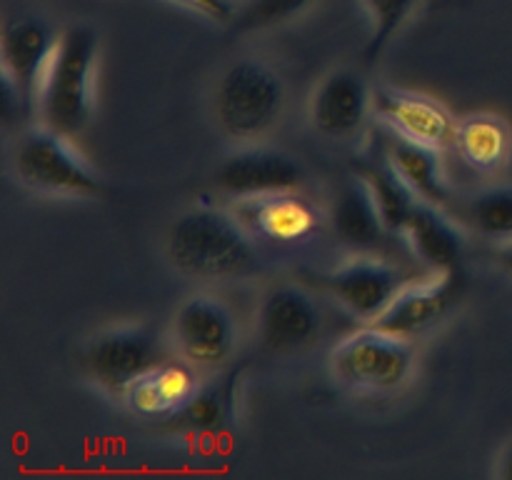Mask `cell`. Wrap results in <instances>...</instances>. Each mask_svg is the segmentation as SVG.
<instances>
[{"instance_id":"obj_1","label":"cell","mask_w":512,"mask_h":480,"mask_svg":"<svg viewBox=\"0 0 512 480\" xmlns=\"http://www.w3.org/2000/svg\"><path fill=\"white\" fill-rule=\"evenodd\" d=\"M168 260L190 278H245L258 265L253 235L238 215L210 205H195L173 220L165 240Z\"/></svg>"},{"instance_id":"obj_2","label":"cell","mask_w":512,"mask_h":480,"mask_svg":"<svg viewBox=\"0 0 512 480\" xmlns=\"http://www.w3.org/2000/svg\"><path fill=\"white\" fill-rule=\"evenodd\" d=\"M98 35L88 25H70L60 33L38 98L40 125L75 138L88 128L95 105Z\"/></svg>"},{"instance_id":"obj_3","label":"cell","mask_w":512,"mask_h":480,"mask_svg":"<svg viewBox=\"0 0 512 480\" xmlns=\"http://www.w3.org/2000/svg\"><path fill=\"white\" fill-rule=\"evenodd\" d=\"M285 80L260 58H240L225 68L215 88V120L233 140L263 138L285 110Z\"/></svg>"},{"instance_id":"obj_4","label":"cell","mask_w":512,"mask_h":480,"mask_svg":"<svg viewBox=\"0 0 512 480\" xmlns=\"http://www.w3.org/2000/svg\"><path fill=\"white\" fill-rule=\"evenodd\" d=\"M13 170L15 178L35 193L65 198H98L105 193V180L85 163L70 138L45 125H35L20 135Z\"/></svg>"},{"instance_id":"obj_5","label":"cell","mask_w":512,"mask_h":480,"mask_svg":"<svg viewBox=\"0 0 512 480\" xmlns=\"http://www.w3.org/2000/svg\"><path fill=\"white\" fill-rule=\"evenodd\" d=\"M330 370L345 388L360 393H393L413 375L415 348L400 335L365 325L335 345Z\"/></svg>"},{"instance_id":"obj_6","label":"cell","mask_w":512,"mask_h":480,"mask_svg":"<svg viewBox=\"0 0 512 480\" xmlns=\"http://www.w3.org/2000/svg\"><path fill=\"white\" fill-rule=\"evenodd\" d=\"M463 293L465 278L460 268L435 273L433 278L423 280V283H405L400 293L390 300L388 308L365 325H375L385 333L415 340L438 328L453 313L455 305L463 300Z\"/></svg>"},{"instance_id":"obj_7","label":"cell","mask_w":512,"mask_h":480,"mask_svg":"<svg viewBox=\"0 0 512 480\" xmlns=\"http://www.w3.org/2000/svg\"><path fill=\"white\" fill-rule=\"evenodd\" d=\"M173 340L190 365L218 368L230 360L238 345L235 315L215 295H190L173 318Z\"/></svg>"},{"instance_id":"obj_8","label":"cell","mask_w":512,"mask_h":480,"mask_svg":"<svg viewBox=\"0 0 512 480\" xmlns=\"http://www.w3.org/2000/svg\"><path fill=\"white\" fill-rule=\"evenodd\" d=\"M60 35L45 20L18 18L3 28L0 58H3V78L18 90L23 118L38 115V98L45 73L50 68Z\"/></svg>"},{"instance_id":"obj_9","label":"cell","mask_w":512,"mask_h":480,"mask_svg":"<svg viewBox=\"0 0 512 480\" xmlns=\"http://www.w3.org/2000/svg\"><path fill=\"white\" fill-rule=\"evenodd\" d=\"M160 360V345L148 328H113L95 335L83 350L85 373L108 393H120L155 368Z\"/></svg>"},{"instance_id":"obj_10","label":"cell","mask_w":512,"mask_h":480,"mask_svg":"<svg viewBox=\"0 0 512 480\" xmlns=\"http://www.w3.org/2000/svg\"><path fill=\"white\" fill-rule=\"evenodd\" d=\"M373 113L395 135L428 148L445 150L455 140L458 120L430 95L380 85L373 90Z\"/></svg>"},{"instance_id":"obj_11","label":"cell","mask_w":512,"mask_h":480,"mask_svg":"<svg viewBox=\"0 0 512 480\" xmlns=\"http://www.w3.org/2000/svg\"><path fill=\"white\" fill-rule=\"evenodd\" d=\"M318 280L353 318L363 323L378 318L408 283L398 265L368 255L348 260L340 268L320 275Z\"/></svg>"},{"instance_id":"obj_12","label":"cell","mask_w":512,"mask_h":480,"mask_svg":"<svg viewBox=\"0 0 512 480\" xmlns=\"http://www.w3.org/2000/svg\"><path fill=\"white\" fill-rule=\"evenodd\" d=\"M305 170L293 155L275 148H240L215 170V185L235 200L298 190Z\"/></svg>"},{"instance_id":"obj_13","label":"cell","mask_w":512,"mask_h":480,"mask_svg":"<svg viewBox=\"0 0 512 480\" xmlns=\"http://www.w3.org/2000/svg\"><path fill=\"white\" fill-rule=\"evenodd\" d=\"M235 215L250 235L283 245L305 243L323 228L318 205L298 190L243 198L235 205Z\"/></svg>"},{"instance_id":"obj_14","label":"cell","mask_w":512,"mask_h":480,"mask_svg":"<svg viewBox=\"0 0 512 480\" xmlns=\"http://www.w3.org/2000/svg\"><path fill=\"white\" fill-rule=\"evenodd\" d=\"M323 328V313L308 290L298 285H275L258 308L260 343L273 353H290L313 343Z\"/></svg>"},{"instance_id":"obj_15","label":"cell","mask_w":512,"mask_h":480,"mask_svg":"<svg viewBox=\"0 0 512 480\" xmlns=\"http://www.w3.org/2000/svg\"><path fill=\"white\" fill-rule=\"evenodd\" d=\"M243 365H235L233 370L223 373L220 378L200 385L198 393L170 418H165V430L175 438L200 443V440H213L225 433L238 413L240 383H243Z\"/></svg>"},{"instance_id":"obj_16","label":"cell","mask_w":512,"mask_h":480,"mask_svg":"<svg viewBox=\"0 0 512 480\" xmlns=\"http://www.w3.org/2000/svg\"><path fill=\"white\" fill-rule=\"evenodd\" d=\"M373 110V93L355 70L340 68L325 75L310 100L313 128L325 138H348Z\"/></svg>"},{"instance_id":"obj_17","label":"cell","mask_w":512,"mask_h":480,"mask_svg":"<svg viewBox=\"0 0 512 480\" xmlns=\"http://www.w3.org/2000/svg\"><path fill=\"white\" fill-rule=\"evenodd\" d=\"M198 373L188 360H170V363H158L135 378L128 388L123 390V400L130 413L148 420H165L178 413L190 398L200 390Z\"/></svg>"},{"instance_id":"obj_18","label":"cell","mask_w":512,"mask_h":480,"mask_svg":"<svg viewBox=\"0 0 512 480\" xmlns=\"http://www.w3.org/2000/svg\"><path fill=\"white\" fill-rule=\"evenodd\" d=\"M405 240L413 253L435 273L458 270L463 260L465 240L458 225L440 210V205L418 200L410 210V218L403 228Z\"/></svg>"},{"instance_id":"obj_19","label":"cell","mask_w":512,"mask_h":480,"mask_svg":"<svg viewBox=\"0 0 512 480\" xmlns=\"http://www.w3.org/2000/svg\"><path fill=\"white\" fill-rule=\"evenodd\" d=\"M453 145L465 165L478 173H498L512 158V128L495 113H473L458 120Z\"/></svg>"},{"instance_id":"obj_20","label":"cell","mask_w":512,"mask_h":480,"mask_svg":"<svg viewBox=\"0 0 512 480\" xmlns=\"http://www.w3.org/2000/svg\"><path fill=\"white\" fill-rule=\"evenodd\" d=\"M328 223L333 225L335 235L353 248H373L383 238V218L370 195L368 185L360 175L350 178L343 188L335 193L330 203Z\"/></svg>"},{"instance_id":"obj_21","label":"cell","mask_w":512,"mask_h":480,"mask_svg":"<svg viewBox=\"0 0 512 480\" xmlns=\"http://www.w3.org/2000/svg\"><path fill=\"white\" fill-rule=\"evenodd\" d=\"M438 153L440 150L395 135L388 150V163L420 200L443 205L448 200V183Z\"/></svg>"},{"instance_id":"obj_22","label":"cell","mask_w":512,"mask_h":480,"mask_svg":"<svg viewBox=\"0 0 512 480\" xmlns=\"http://www.w3.org/2000/svg\"><path fill=\"white\" fill-rule=\"evenodd\" d=\"M358 175L365 180L375 205H378L385 230H390V233H403L405 223L410 218V210L420 200L418 195L408 188V183L395 173V168L390 163H360Z\"/></svg>"},{"instance_id":"obj_23","label":"cell","mask_w":512,"mask_h":480,"mask_svg":"<svg viewBox=\"0 0 512 480\" xmlns=\"http://www.w3.org/2000/svg\"><path fill=\"white\" fill-rule=\"evenodd\" d=\"M470 223L490 240H512V185H493L470 200Z\"/></svg>"},{"instance_id":"obj_24","label":"cell","mask_w":512,"mask_h":480,"mask_svg":"<svg viewBox=\"0 0 512 480\" xmlns=\"http://www.w3.org/2000/svg\"><path fill=\"white\" fill-rule=\"evenodd\" d=\"M418 0H365L370 20H373V33H370L368 45L363 50L365 63H375L388 48L393 35L398 33L400 25L408 20Z\"/></svg>"},{"instance_id":"obj_25","label":"cell","mask_w":512,"mask_h":480,"mask_svg":"<svg viewBox=\"0 0 512 480\" xmlns=\"http://www.w3.org/2000/svg\"><path fill=\"white\" fill-rule=\"evenodd\" d=\"M310 5H313V0H243V5L235 13L233 28L238 33L275 28V25L298 18Z\"/></svg>"},{"instance_id":"obj_26","label":"cell","mask_w":512,"mask_h":480,"mask_svg":"<svg viewBox=\"0 0 512 480\" xmlns=\"http://www.w3.org/2000/svg\"><path fill=\"white\" fill-rule=\"evenodd\" d=\"M175 3L205 15V18L213 20V23H233L235 13H238L235 0H175Z\"/></svg>"},{"instance_id":"obj_27","label":"cell","mask_w":512,"mask_h":480,"mask_svg":"<svg viewBox=\"0 0 512 480\" xmlns=\"http://www.w3.org/2000/svg\"><path fill=\"white\" fill-rule=\"evenodd\" d=\"M495 260H498L500 268H503L512 278V240H503V243L498 245V250H495Z\"/></svg>"},{"instance_id":"obj_28","label":"cell","mask_w":512,"mask_h":480,"mask_svg":"<svg viewBox=\"0 0 512 480\" xmlns=\"http://www.w3.org/2000/svg\"><path fill=\"white\" fill-rule=\"evenodd\" d=\"M498 478L512 480V443L503 450V455H500V460H498Z\"/></svg>"}]
</instances>
